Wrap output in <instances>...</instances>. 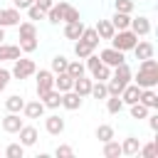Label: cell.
Returning a JSON list of instances; mask_svg holds the SVG:
<instances>
[{
	"mask_svg": "<svg viewBox=\"0 0 158 158\" xmlns=\"http://www.w3.org/2000/svg\"><path fill=\"white\" fill-rule=\"evenodd\" d=\"M133 84H138L141 89H156L158 84V67H138V72L131 77Z\"/></svg>",
	"mask_w": 158,
	"mask_h": 158,
	"instance_id": "1",
	"label": "cell"
},
{
	"mask_svg": "<svg viewBox=\"0 0 158 158\" xmlns=\"http://www.w3.org/2000/svg\"><path fill=\"white\" fill-rule=\"evenodd\" d=\"M136 42H138V35L131 32V30H116L114 37H111V47H116L121 52H131Z\"/></svg>",
	"mask_w": 158,
	"mask_h": 158,
	"instance_id": "2",
	"label": "cell"
},
{
	"mask_svg": "<svg viewBox=\"0 0 158 158\" xmlns=\"http://www.w3.org/2000/svg\"><path fill=\"white\" fill-rule=\"evenodd\" d=\"M37 72V64L32 62V59H27V57H17L15 59V64H12V69H10V74L15 77V79H30L32 74Z\"/></svg>",
	"mask_w": 158,
	"mask_h": 158,
	"instance_id": "3",
	"label": "cell"
},
{
	"mask_svg": "<svg viewBox=\"0 0 158 158\" xmlns=\"http://www.w3.org/2000/svg\"><path fill=\"white\" fill-rule=\"evenodd\" d=\"M35 77H37V99H42L49 89H54V74H52V69H40V72H35Z\"/></svg>",
	"mask_w": 158,
	"mask_h": 158,
	"instance_id": "4",
	"label": "cell"
},
{
	"mask_svg": "<svg viewBox=\"0 0 158 158\" xmlns=\"http://www.w3.org/2000/svg\"><path fill=\"white\" fill-rule=\"evenodd\" d=\"M99 59L114 69V67H118L121 62H126V52H121V49H116V47H106V49L99 52Z\"/></svg>",
	"mask_w": 158,
	"mask_h": 158,
	"instance_id": "5",
	"label": "cell"
},
{
	"mask_svg": "<svg viewBox=\"0 0 158 158\" xmlns=\"http://www.w3.org/2000/svg\"><path fill=\"white\" fill-rule=\"evenodd\" d=\"M128 30H131V32H136L138 37H146V35H151V20H148L146 15L131 17V25H128Z\"/></svg>",
	"mask_w": 158,
	"mask_h": 158,
	"instance_id": "6",
	"label": "cell"
},
{
	"mask_svg": "<svg viewBox=\"0 0 158 158\" xmlns=\"http://www.w3.org/2000/svg\"><path fill=\"white\" fill-rule=\"evenodd\" d=\"M20 128H22V118H20V114L7 111V114L2 116V131H5V133H17Z\"/></svg>",
	"mask_w": 158,
	"mask_h": 158,
	"instance_id": "7",
	"label": "cell"
},
{
	"mask_svg": "<svg viewBox=\"0 0 158 158\" xmlns=\"http://www.w3.org/2000/svg\"><path fill=\"white\" fill-rule=\"evenodd\" d=\"M20 10L17 7H7V10H0V27H17L20 25Z\"/></svg>",
	"mask_w": 158,
	"mask_h": 158,
	"instance_id": "8",
	"label": "cell"
},
{
	"mask_svg": "<svg viewBox=\"0 0 158 158\" xmlns=\"http://www.w3.org/2000/svg\"><path fill=\"white\" fill-rule=\"evenodd\" d=\"M131 52L136 54V59H148V57L156 54V47H153V42H148V40H138Z\"/></svg>",
	"mask_w": 158,
	"mask_h": 158,
	"instance_id": "9",
	"label": "cell"
},
{
	"mask_svg": "<svg viewBox=\"0 0 158 158\" xmlns=\"http://www.w3.org/2000/svg\"><path fill=\"white\" fill-rule=\"evenodd\" d=\"M138 94H141V86H138V84H133V81H128L118 96H121L123 106H131V104H136V101H138Z\"/></svg>",
	"mask_w": 158,
	"mask_h": 158,
	"instance_id": "10",
	"label": "cell"
},
{
	"mask_svg": "<svg viewBox=\"0 0 158 158\" xmlns=\"http://www.w3.org/2000/svg\"><path fill=\"white\" fill-rule=\"evenodd\" d=\"M22 114H25V118H42V116H44V104H42L40 99H35V101H25Z\"/></svg>",
	"mask_w": 158,
	"mask_h": 158,
	"instance_id": "11",
	"label": "cell"
},
{
	"mask_svg": "<svg viewBox=\"0 0 158 158\" xmlns=\"http://www.w3.org/2000/svg\"><path fill=\"white\" fill-rule=\"evenodd\" d=\"M62 106H64L67 111H77V109H81V96H79L74 89H69V91L62 94Z\"/></svg>",
	"mask_w": 158,
	"mask_h": 158,
	"instance_id": "12",
	"label": "cell"
},
{
	"mask_svg": "<svg viewBox=\"0 0 158 158\" xmlns=\"http://www.w3.org/2000/svg\"><path fill=\"white\" fill-rule=\"evenodd\" d=\"M44 128H47V133H49V136H59V133L64 131V118H62V116H57V114H52V116H47V118H44Z\"/></svg>",
	"mask_w": 158,
	"mask_h": 158,
	"instance_id": "13",
	"label": "cell"
},
{
	"mask_svg": "<svg viewBox=\"0 0 158 158\" xmlns=\"http://www.w3.org/2000/svg\"><path fill=\"white\" fill-rule=\"evenodd\" d=\"M17 136H20V143L27 148V146H35V143H37V136H40V133H37L35 126H25V123H22V128L17 131Z\"/></svg>",
	"mask_w": 158,
	"mask_h": 158,
	"instance_id": "14",
	"label": "cell"
},
{
	"mask_svg": "<svg viewBox=\"0 0 158 158\" xmlns=\"http://www.w3.org/2000/svg\"><path fill=\"white\" fill-rule=\"evenodd\" d=\"M57 5H59V10H62V22H74V20H81V17H79V10H77L72 2L59 0Z\"/></svg>",
	"mask_w": 158,
	"mask_h": 158,
	"instance_id": "15",
	"label": "cell"
},
{
	"mask_svg": "<svg viewBox=\"0 0 158 158\" xmlns=\"http://www.w3.org/2000/svg\"><path fill=\"white\" fill-rule=\"evenodd\" d=\"M138 101H141L146 109L156 111V109H158V94H156V89H141V94H138Z\"/></svg>",
	"mask_w": 158,
	"mask_h": 158,
	"instance_id": "16",
	"label": "cell"
},
{
	"mask_svg": "<svg viewBox=\"0 0 158 158\" xmlns=\"http://www.w3.org/2000/svg\"><path fill=\"white\" fill-rule=\"evenodd\" d=\"M91 84H94V79H89V77H84V74H81V77H77V79H74L72 89H74V91H77V94L84 99V96H89V91H91Z\"/></svg>",
	"mask_w": 158,
	"mask_h": 158,
	"instance_id": "17",
	"label": "cell"
},
{
	"mask_svg": "<svg viewBox=\"0 0 158 158\" xmlns=\"http://www.w3.org/2000/svg\"><path fill=\"white\" fill-rule=\"evenodd\" d=\"M138 148H141V141L136 136H126L121 141V156H138Z\"/></svg>",
	"mask_w": 158,
	"mask_h": 158,
	"instance_id": "18",
	"label": "cell"
},
{
	"mask_svg": "<svg viewBox=\"0 0 158 158\" xmlns=\"http://www.w3.org/2000/svg\"><path fill=\"white\" fill-rule=\"evenodd\" d=\"M20 57V44H5L0 42V62H15Z\"/></svg>",
	"mask_w": 158,
	"mask_h": 158,
	"instance_id": "19",
	"label": "cell"
},
{
	"mask_svg": "<svg viewBox=\"0 0 158 158\" xmlns=\"http://www.w3.org/2000/svg\"><path fill=\"white\" fill-rule=\"evenodd\" d=\"M81 32H84V22H81V20L64 22V37H67V40H79Z\"/></svg>",
	"mask_w": 158,
	"mask_h": 158,
	"instance_id": "20",
	"label": "cell"
},
{
	"mask_svg": "<svg viewBox=\"0 0 158 158\" xmlns=\"http://www.w3.org/2000/svg\"><path fill=\"white\" fill-rule=\"evenodd\" d=\"M42 104H44V109H59L62 106V91H57V89H49L42 99H40Z\"/></svg>",
	"mask_w": 158,
	"mask_h": 158,
	"instance_id": "21",
	"label": "cell"
},
{
	"mask_svg": "<svg viewBox=\"0 0 158 158\" xmlns=\"http://www.w3.org/2000/svg\"><path fill=\"white\" fill-rule=\"evenodd\" d=\"M94 30H96V35H99V40H111L114 37V25H111V20H99L96 25H94Z\"/></svg>",
	"mask_w": 158,
	"mask_h": 158,
	"instance_id": "22",
	"label": "cell"
},
{
	"mask_svg": "<svg viewBox=\"0 0 158 158\" xmlns=\"http://www.w3.org/2000/svg\"><path fill=\"white\" fill-rule=\"evenodd\" d=\"M72 84H74V79H72L67 72L54 74V89H57V91H62V94H64V91H69V89H72Z\"/></svg>",
	"mask_w": 158,
	"mask_h": 158,
	"instance_id": "23",
	"label": "cell"
},
{
	"mask_svg": "<svg viewBox=\"0 0 158 158\" xmlns=\"http://www.w3.org/2000/svg\"><path fill=\"white\" fill-rule=\"evenodd\" d=\"M17 32H20V40H30V37H37V25L32 20H25L17 25Z\"/></svg>",
	"mask_w": 158,
	"mask_h": 158,
	"instance_id": "24",
	"label": "cell"
},
{
	"mask_svg": "<svg viewBox=\"0 0 158 158\" xmlns=\"http://www.w3.org/2000/svg\"><path fill=\"white\" fill-rule=\"evenodd\" d=\"M111 25H114V30H128V25H131V15H126V12H116V10H114V15H111Z\"/></svg>",
	"mask_w": 158,
	"mask_h": 158,
	"instance_id": "25",
	"label": "cell"
},
{
	"mask_svg": "<svg viewBox=\"0 0 158 158\" xmlns=\"http://www.w3.org/2000/svg\"><path fill=\"white\" fill-rule=\"evenodd\" d=\"M67 64H69V59L64 54H54L49 62V69H52V74H59V72H67Z\"/></svg>",
	"mask_w": 158,
	"mask_h": 158,
	"instance_id": "26",
	"label": "cell"
},
{
	"mask_svg": "<svg viewBox=\"0 0 158 158\" xmlns=\"http://www.w3.org/2000/svg\"><path fill=\"white\" fill-rule=\"evenodd\" d=\"M22 106H25V99H22L20 94H12V96H7V99H5V109H7V111L20 114V111H22Z\"/></svg>",
	"mask_w": 158,
	"mask_h": 158,
	"instance_id": "27",
	"label": "cell"
},
{
	"mask_svg": "<svg viewBox=\"0 0 158 158\" xmlns=\"http://www.w3.org/2000/svg\"><path fill=\"white\" fill-rule=\"evenodd\" d=\"M96 138H99L101 143H106V141L116 138V133H114V126H111V123H101V126H96Z\"/></svg>",
	"mask_w": 158,
	"mask_h": 158,
	"instance_id": "28",
	"label": "cell"
},
{
	"mask_svg": "<svg viewBox=\"0 0 158 158\" xmlns=\"http://www.w3.org/2000/svg\"><path fill=\"white\" fill-rule=\"evenodd\" d=\"M91 52H94V47H91V44H86L84 40H74V54H77L79 59H86Z\"/></svg>",
	"mask_w": 158,
	"mask_h": 158,
	"instance_id": "29",
	"label": "cell"
},
{
	"mask_svg": "<svg viewBox=\"0 0 158 158\" xmlns=\"http://www.w3.org/2000/svg\"><path fill=\"white\" fill-rule=\"evenodd\" d=\"M104 156H106V158H118V156H121V143H118L116 138L106 141V143H104Z\"/></svg>",
	"mask_w": 158,
	"mask_h": 158,
	"instance_id": "30",
	"label": "cell"
},
{
	"mask_svg": "<svg viewBox=\"0 0 158 158\" xmlns=\"http://www.w3.org/2000/svg\"><path fill=\"white\" fill-rule=\"evenodd\" d=\"M79 40H84V42H86V44H91L94 49H96V47H99V42H101L94 27H84V32H81V37H79Z\"/></svg>",
	"mask_w": 158,
	"mask_h": 158,
	"instance_id": "31",
	"label": "cell"
},
{
	"mask_svg": "<svg viewBox=\"0 0 158 158\" xmlns=\"http://www.w3.org/2000/svg\"><path fill=\"white\" fill-rule=\"evenodd\" d=\"M104 101H106V111H109V114H121V111H123L121 96H106Z\"/></svg>",
	"mask_w": 158,
	"mask_h": 158,
	"instance_id": "32",
	"label": "cell"
},
{
	"mask_svg": "<svg viewBox=\"0 0 158 158\" xmlns=\"http://www.w3.org/2000/svg\"><path fill=\"white\" fill-rule=\"evenodd\" d=\"M84 72H86V67H84V62H79V59H74V62H69V64H67V74H69L72 79L81 77Z\"/></svg>",
	"mask_w": 158,
	"mask_h": 158,
	"instance_id": "33",
	"label": "cell"
},
{
	"mask_svg": "<svg viewBox=\"0 0 158 158\" xmlns=\"http://www.w3.org/2000/svg\"><path fill=\"white\" fill-rule=\"evenodd\" d=\"M89 96H94V99H106V96H109L106 81H94V84H91V91H89Z\"/></svg>",
	"mask_w": 158,
	"mask_h": 158,
	"instance_id": "34",
	"label": "cell"
},
{
	"mask_svg": "<svg viewBox=\"0 0 158 158\" xmlns=\"http://www.w3.org/2000/svg\"><path fill=\"white\" fill-rule=\"evenodd\" d=\"M128 111H131V118L141 121V118H146V116H148V111H151V109H146L141 101H136V104H131V106H128Z\"/></svg>",
	"mask_w": 158,
	"mask_h": 158,
	"instance_id": "35",
	"label": "cell"
},
{
	"mask_svg": "<svg viewBox=\"0 0 158 158\" xmlns=\"http://www.w3.org/2000/svg\"><path fill=\"white\" fill-rule=\"evenodd\" d=\"M109 77H111V67L104 64V62H101V64L96 67V72L91 74V79H96V81H109Z\"/></svg>",
	"mask_w": 158,
	"mask_h": 158,
	"instance_id": "36",
	"label": "cell"
},
{
	"mask_svg": "<svg viewBox=\"0 0 158 158\" xmlns=\"http://www.w3.org/2000/svg\"><path fill=\"white\" fill-rule=\"evenodd\" d=\"M138 153H141L143 158H156V156H158V141H151V143H143V146L138 148Z\"/></svg>",
	"mask_w": 158,
	"mask_h": 158,
	"instance_id": "37",
	"label": "cell"
},
{
	"mask_svg": "<svg viewBox=\"0 0 158 158\" xmlns=\"http://www.w3.org/2000/svg\"><path fill=\"white\" fill-rule=\"evenodd\" d=\"M37 47H40L37 37H30V40H20V52H25V54H32Z\"/></svg>",
	"mask_w": 158,
	"mask_h": 158,
	"instance_id": "38",
	"label": "cell"
},
{
	"mask_svg": "<svg viewBox=\"0 0 158 158\" xmlns=\"http://www.w3.org/2000/svg\"><path fill=\"white\" fill-rule=\"evenodd\" d=\"M5 156H7V158H22V156H25V146H22V143H10V146L5 148Z\"/></svg>",
	"mask_w": 158,
	"mask_h": 158,
	"instance_id": "39",
	"label": "cell"
},
{
	"mask_svg": "<svg viewBox=\"0 0 158 158\" xmlns=\"http://www.w3.org/2000/svg\"><path fill=\"white\" fill-rule=\"evenodd\" d=\"M133 0H114V10L116 12H126V15H131L133 12Z\"/></svg>",
	"mask_w": 158,
	"mask_h": 158,
	"instance_id": "40",
	"label": "cell"
},
{
	"mask_svg": "<svg viewBox=\"0 0 158 158\" xmlns=\"http://www.w3.org/2000/svg\"><path fill=\"white\" fill-rule=\"evenodd\" d=\"M27 17H30L32 22H35V20H44V10H40V7L32 2V5L27 7Z\"/></svg>",
	"mask_w": 158,
	"mask_h": 158,
	"instance_id": "41",
	"label": "cell"
},
{
	"mask_svg": "<svg viewBox=\"0 0 158 158\" xmlns=\"http://www.w3.org/2000/svg\"><path fill=\"white\" fill-rule=\"evenodd\" d=\"M54 156H57V158H72V156H74V148L62 143V146H57V148H54Z\"/></svg>",
	"mask_w": 158,
	"mask_h": 158,
	"instance_id": "42",
	"label": "cell"
},
{
	"mask_svg": "<svg viewBox=\"0 0 158 158\" xmlns=\"http://www.w3.org/2000/svg\"><path fill=\"white\" fill-rule=\"evenodd\" d=\"M10 79H12V74H10V69H2V67H0V91H5V89H7V84H10Z\"/></svg>",
	"mask_w": 158,
	"mask_h": 158,
	"instance_id": "43",
	"label": "cell"
},
{
	"mask_svg": "<svg viewBox=\"0 0 158 158\" xmlns=\"http://www.w3.org/2000/svg\"><path fill=\"white\" fill-rule=\"evenodd\" d=\"M146 118H148V128H151V131H158V114H151V111H148Z\"/></svg>",
	"mask_w": 158,
	"mask_h": 158,
	"instance_id": "44",
	"label": "cell"
},
{
	"mask_svg": "<svg viewBox=\"0 0 158 158\" xmlns=\"http://www.w3.org/2000/svg\"><path fill=\"white\" fill-rule=\"evenodd\" d=\"M32 2H35V0H12V7H17V10H27Z\"/></svg>",
	"mask_w": 158,
	"mask_h": 158,
	"instance_id": "45",
	"label": "cell"
},
{
	"mask_svg": "<svg viewBox=\"0 0 158 158\" xmlns=\"http://www.w3.org/2000/svg\"><path fill=\"white\" fill-rule=\"evenodd\" d=\"M35 5H37L40 10H44V12H47V10L54 5V0H35Z\"/></svg>",
	"mask_w": 158,
	"mask_h": 158,
	"instance_id": "46",
	"label": "cell"
},
{
	"mask_svg": "<svg viewBox=\"0 0 158 158\" xmlns=\"http://www.w3.org/2000/svg\"><path fill=\"white\" fill-rule=\"evenodd\" d=\"M0 42H5V27H0Z\"/></svg>",
	"mask_w": 158,
	"mask_h": 158,
	"instance_id": "47",
	"label": "cell"
},
{
	"mask_svg": "<svg viewBox=\"0 0 158 158\" xmlns=\"http://www.w3.org/2000/svg\"><path fill=\"white\" fill-rule=\"evenodd\" d=\"M143 2H148V0H143Z\"/></svg>",
	"mask_w": 158,
	"mask_h": 158,
	"instance_id": "48",
	"label": "cell"
}]
</instances>
